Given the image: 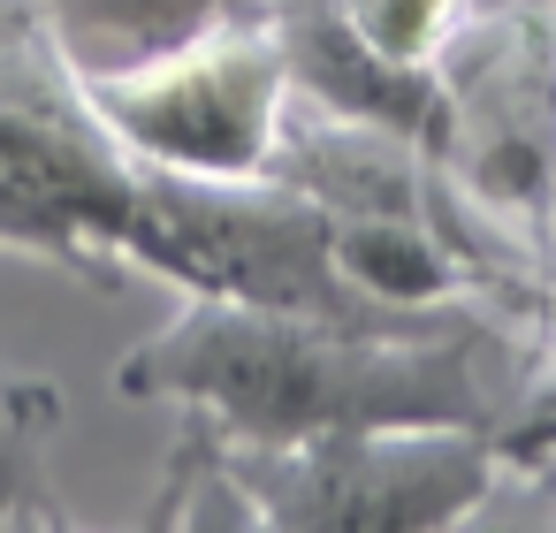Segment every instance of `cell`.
I'll return each mask as SVG.
<instances>
[{"label": "cell", "instance_id": "6da1fadb", "mask_svg": "<svg viewBox=\"0 0 556 533\" xmlns=\"http://www.w3.org/2000/svg\"><path fill=\"white\" fill-rule=\"evenodd\" d=\"M526 313L457 297L427 313H275L184 297V313L123 351L115 389L176 404L237 442H305L351 427H480L503 434L533 366Z\"/></svg>", "mask_w": 556, "mask_h": 533}, {"label": "cell", "instance_id": "7a4b0ae2", "mask_svg": "<svg viewBox=\"0 0 556 533\" xmlns=\"http://www.w3.org/2000/svg\"><path fill=\"white\" fill-rule=\"evenodd\" d=\"M115 259L123 275H153L184 297L336 313V320L404 313V305L366 297L343 275L328 214L282 176H184V168L138 161L123 221H115Z\"/></svg>", "mask_w": 556, "mask_h": 533}, {"label": "cell", "instance_id": "3957f363", "mask_svg": "<svg viewBox=\"0 0 556 533\" xmlns=\"http://www.w3.org/2000/svg\"><path fill=\"white\" fill-rule=\"evenodd\" d=\"M214 449L252 525L427 533V525L480 518L488 495L510 480L495 434L480 427H351V434H305V442H237L214 427Z\"/></svg>", "mask_w": 556, "mask_h": 533}, {"label": "cell", "instance_id": "277c9868", "mask_svg": "<svg viewBox=\"0 0 556 533\" xmlns=\"http://www.w3.org/2000/svg\"><path fill=\"white\" fill-rule=\"evenodd\" d=\"M427 153L442 183L518 237H548L556 214V9L510 0L472 9L434 62Z\"/></svg>", "mask_w": 556, "mask_h": 533}, {"label": "cell", "instance_id": "5b68a950", "mask_svg": "<svg viewBox=\"0 0 556 533\" xmlns=\"http://www.w3.org/2000/svg\"><path fill=\"white\" fill-rule=\"evenodd\" d=\"M85 92H92V115L108 123V138L146 168L267 176L298 85H290L275 16L260 0V9H237L214 31H199L153 62L85 77Z\"/></svg>", "mask_w": 556, "mask_h": 533}, {"label": "cell", "instance_id": "8992f818", "mask_svg": "<svg viewBox=\"0 0 556 533\" xmlns=\"http://www.w3.org/2000/svg\"><path fill=\"white\" fill-rule=\"evenodd\" d=\"M0 168H24V176L70 191L85 214H100V229L115 244L138 161L92 115L85 77L70 69V54L54 47L31 0H0Z\"/></svg>", "mask_w": 556, "mask_h": 533}, {"label": "cell", "instance_id": "52a82bcc", "mask_svg": "<svg viewBox=\"0 0 556 533\" xmlns=\"http://www.w3.org/2000/svg\"><path fill=\"white\" fill-rule=\"evenodd\" d=\"M31 9L47 16V31L77 77H108V69L153 62V54L214 31L237 9H260V0H31Z\"/></svg>", "mask_w": 556, "mask_h": 533}, {"label": "cell", "instance_id": "ba28073f", "mask_svg": "<svg viewBox=\"0 0 556 533\" xmlns=\"http://www.w3.org/2000/svg\"><path fill=\"white\" fill-rule=\"evenodd\" d=\"M0 252H24V259H47L77 282H115L123 259L100 229V214H85L70 191L24 176V168H0Z\"/></svg>", "mask_w": 556, "mask_h": 533}, {"label": "cell", "instance_id": "9c48e42d", "mask_svg": "<svg viewBox=\"0 0 556 533\" xmlns=\"http://www.w3.org/2000/svg\"><path fill=\"white\" fill-rule=\"evenodd\" d=\"M62 427V389L47 373H24L0 358V525H54V480L47 442Z\"/></svg>", "mask_w": 556, "mask_h": 533}, {"label": "cell", "instance_id": "30bf717a", "mask_svg": "<svg viewBox=\"0 0 556 533\" xmlns=\"http://www.w3.org/2000/svg\"><path fill=\"white\" fill-rule=\"evenodd\" d=\"M328 9L351 24V39L412 77H434L442 47L465 31L472 0H328Z\"/></svg>", "mask_w": 556, "mask_h": 533}, {"label": "cell", "instance_id": "8fae6325", "mask_svg": "<svg viewBox=\"0 0 556 533\" xmlns=\"http://www.w3.org/2000/svg\"><path fill=\"white\" fill-rule=\"evenodd\" d=\"M495 449H503L510 480H556V297H548V313L533 328V366H526L518 411L503 419Z\"/></svg>", "mask_w": 556, "mask_h": 533}, {"label": "cell", "instance_id": "7c38bea8", "mask_svg": "<svg viewBox=\"0 0 556 533\" xmlns=\"http://www.w3.org/2000/svg\"><path fill=\"white\" fill-rule=\"evenodd\" d=\"M548 237H556V214H548Z\"/></svg>", "mask_w": 556, "mask_h": 533}, {"label": "cell", "instance_id": "4fadbf2b", "mask_svg": "<svg viewBox=\"0 0 556 533\" xmlns=\"http://www.w3.org/2000/svg\"><path fill=\"white\" fill-rule=\"evenodd\" d=\"M548 9H556V0H548Z\"/></svg>", "mask_w": 556, "mask_h": 533}]
</instances>
